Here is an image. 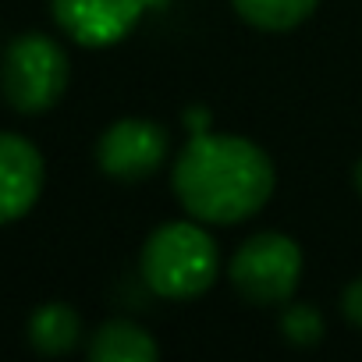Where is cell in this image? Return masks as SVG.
Masks as SVG:
<instances>
[{
    "mask_svg": "<svg viewBox=\"0 0 362 362\" xmlns=\"http://www.w3.org/2000/svg\"><path fill=\"white\" fill-rule=\"evenodd\" d=\"M341 305H344V316H348L355 327H362V277H355V281L344 288Z\"/></svg>",
    "mask_w": 362,
    "mask_h": 362,
    "instance_id": "12",
    "label": "cell"
},
{
    "mask_svg": "<svg viewBox=\"0 0 362 362\" xmlns=\"http://www.w3.org/2000/svg\"><path fill=\"white\" fill-rule=\"evenodd\" d=\"M139 270L153 295L185 302L214 288L221 274V252H217V242L199 224L174 221V224L156 228L146 238Z\"/></svg>",
    "mask_w": 362,
    "mask_h": 362,
    "instance_id": "2",
    "label": "cell"
},
{
    "mask_svg": "<svg viewBox=\"0 0 362 362\" xmlns=\"http://www.w3.org/2000/svg\"><path fill=\"white\" fill-rule=\"evenodd\" d=\"M43 174V156L29 139L0 132V224L22 221L36 206Z\"/></svg>",
    "mask_w": 362,
    "mask_h": 362,
    "instance_id": "7",
    "label": "cell"
},
{
    "mask_svg": "<svg viewBox=\"0 0 362 362\" xmlns=\"http://www.w3.org/2000/svg\"><path fill=\"white\" fill-rule=\"evenodd\" d=\"M174 192L192 221L242 224L274 196L270 156L242 135L196 132L174 163Z\"/></svg>",
    "mask_w": 362,
    "mask_h": 362,
    "instance_id": "1",
    "label": "cell"
},
{
    "mask_svg": "<svg viewBox=\"0 0 362 362\" xmlns=\"http://www.w3.org/2000/svg\"><path fill=\"white\" fill-rule=\"evenodd\" d=\"M146 0H50L57 25L82 47H114L142 18Z\"/></svg>",
    "mask_w": 362,
    "mask_h": 362,
    "instance_id": "6",
    "label": "cell"
},
{
    "mask_svg": "<svg viewBox=\"0 0 362 362\" xmlns=\"http://www.w3.org/2000/svg\"><path fill=\"white\" fill-rule=\"evenodd\" d=\"M68 54L43 33L18 36L4 50V64H0V86L15 110L22 114H43L50 110L64 89H68Z\"/></svg>",
    "mask_w": 362,
    "mask_h": 362,
    "instance_id": "3",
    "label": "cell"
},
{
    "mask_svg": "<svg viewBox=\"0 0 362 362\" xmlns=\"http://www.w3.org/2000/svg\"><path fill=\"white\" fill-rule=\"evenodd\" d=\"M228 277L235 291L252 305H284L302 277V249L281 231H263L242 242L231 256Z\"/></svg>",
    "mask_w": 362,
    "mask_h": 362,
    "instance_id": "4",
    "label": "cell"
},
{
    "mask_svg": "<svg viewBox=\"0 0 362 362\" xmlns=\"http://www.w3.org/2000/svg\"><path fill=\"white\" fill-rule=\"evenodd\" d=\"M167 146H170V139L156 121L124 117V121H114L100 135L96 163L103 174H110L117 181H142L163 167Z\"/></svg>",
    "mask_w": 362,
    "mask_h": 362,
    "instance_id": "5",
    "label": "cell"
},
{
    "mask_svg": "<svg viewBox=\"0 0 362 362\" xmlns=\"http://www.w3.org/2000/svg\"><path fill=\"white\" fill-rule=\"evenodd\" d=\"M89 358L93 362H156V341L139 323L110 320L93 334Z\"/></svg>",
    "mask_w": 362,
    "mask_h": 362,
    "instance_id": "8",
    "label": "cell"
},
{
    "mask_svg": "<svg viewBox=\"0 0 362 362\" xmlns=\"http://www.w3.org/2000/svg\"><path fill=\"white\" fill-rule=\"evenodd\" d=\"M78 337H82V320L68 302H47L29 320V341L43 355H64L78 344Z\"/></svg>",
    "mask_w": 362,
    "mask_h": 362,
    "instance_id": "9",
    "label": "cell"
},
{
    "mask_svg": "<svg viewBox=\"0 0 362 362\" xmlns=\"http://www.w3.org/2000/svg\"><path fill=\"white\" fill-rule=\"evenodd\" d=\"M281 334L291 341V344H316L323 337V316L316 305L309 302H295L288 305L284 302V313H281Z\"/></svg>",
    "mask_w": 362,
    "mask_h": 362,
    "instance_id": "11",
    "label": "cell"
},
{
    "mask_svg": "<svg viewBox=\"0 0 362 362\" xmlns=\"http://www.w3.org/2000/svg\"><path fill=\"white\" fill-rule=\"evenodd\" d=\"M231 4L242 15V22H249L252 29L288 33L316 11L320 0H231Z\"/></svg>",
    "mask_w": 362,
    "mask_h": 362,
    "instance_id": "10",
    "label": "cell"
},
{
    "mask_svg": "<svg viewBox=\"0 0 362 362\" xmlns=\"http://www.w3.org/2000/svg\"><path fill=\"white\" fill-rule=\"evenodd\" d=\"M355 189H358V192H362V160H358V163H355Z\"/></svg>",
    "mask_w": 362,
    "mask_h": 362,
    "instance_id": "13",
    "label": "cell"
}]
</instances>
